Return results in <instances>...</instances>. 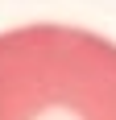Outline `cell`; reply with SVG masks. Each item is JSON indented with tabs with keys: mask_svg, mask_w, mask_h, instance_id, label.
Instances as JSON below:
<instances>
[{
	"mask_svg": "<svg viewBox=\"0 0 116 120\" xmlns=\"http://www.w3.org/2000/svg\"><path fill=\"white\" fill-rule=\"evenodd\" d=\"M0 120H116V41L54 21L4 29Z\"/></svg>",
	"mask_w": 116,
	"mask_h": 120,
	"instance_id": "1",
	"label": "cell"
}]
</instances>
